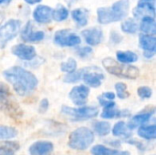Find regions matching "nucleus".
Masks as SVG:
<instances>
[{
  "label": "nucleus",
  "mask_w": 156,
  "mask_h": 155,
  "mask_svg": "<svg viewBox=\"0 0 156 155\" xmlns=\"http://www.w3.org/2000/svg\"><path fill=\"white\" fill-rule=\"evenodd\" d=\"M90 153L92 155H130L129 152L111 149L101 144L93 146L90 150Z\"/></svg>",
  "instance_id": "obj_16"
},
{
  "label": "nucleus",
  "mask_w": 156,
  "mask_h": 155,
  "mask_svg": "<svg viewBox=\"0 0 156 155\" xmlns=\"http://www.w3.org/2000/svg\"><path fill=\"white\" fill-rule=\"evenodd\" d=\"M116 58L119 62L125 63V64H131L133 62H136L138 60V55L133 51H118L116 53Z\"/></svg>",
  "instance_id": "obj_25"
},
{
  "label": "nucleus",
  "mask_w": 156,
  "mask_h": 155,
  "mask_svg": "<svg viewBox=\"0 0 156 155\" xmlns=\"http://www.w3.org/2000/svg\"><path fill=\"white\" fill-rule=\"evenodd\" d=\"M12 0H0V5H8Z\"/></svg>",
  "instance_id": "obj_46"
},
{
  "label": "nucleus",
  "mask_w": 156,
  "mask_h": 155,
  "mask_svg": "<svg viewBox=\"0 0 156 155\" xmlns=\"http://www.w3.org/2000/svg\"><path fill=\"white\" fill-rule=\"evenodd\" d=\"M17 135V131L14 127L0 125V140H9Z\"/></svg>",
  "instance_id": "obj_29"
},
{
  "label": "nucleus",
  "mask_w": 156,
  "mask_h": 155,
  "mask_svg": "<svg viewBox=\"0 0 156 155\" xmlns=\"http://www.w3.org/2000/svg\"><path fill=\"white\" fill-rule=\"evenodd\" d=\"M105 79L102 71L95 66L84 68V73L82 75V80L90 88H98L101 85Z\"/></svg>",
  "instance_id": "obj_7"
},
{
  "label": "nucleus",
  "mask_w": 156,
  "mask_h": 155,
  "mask_svg": "<svg viewBox=\"0 0 156 155\" xmlns=\"http://www.w3.org/2000/svg\"><path fill=\"white\" fill-rule=\"evenodd\" d=\"M71 17L78 25V26H85L88 24V11L82 8L74 9L71 12Z\"/></svg>",
  "instance_id": "obj_20"
},
{
  "label": "nucleus",
  "mask_w": 156,
  "mask_h": 155,
  "mask_svg": "<svg viewBox=\"0 0 156 155\" xmlns=\"http://www.w3.org/2000/svg\"><path fill=\"white\" fill-rule=\"evenodd\" d=\"M110 41L111 43L117 45L119 43H121L122 41V37L116 31H112L111 32V36H110Z\"/></svg>",
  "instance_id": "obj_38"
},
{
  "label": "nucleus",
  "mask_w": 156,
  "mask_h": 155,
  "mask_svg": "<svg viewBox=\"0 0 156 155\" xmlns=\"http://www.w3.org/2000/svg\"><path fill=\"white\" fill-rule=\"evenodd\" d=\"M155 54V50H144V56L146 58H152Z\"/></svg>",
  "instance_id": "obj_42"
},
{
  "label": "nucleus",
  "mask_w": 156,
  "mask_h": 155,
  "mask_svg": "<svg viewBox=\"0 0 156 155\" xmlns=\"http://www.w3.org/2000/svg\"><path fill=\"white\" fill-rule=\"evenodd\" d=\"M48 106H49V102H48V99L41 100V101L39 103V107H38V111L40 113H45L48 110Z\"/></svg>",
  "instance_id": "obj_40"
},
{
  "label": "nucleus",
  "mask_w": 156,
  "mask_h": 155,
  "mask_svg": "<svg viewBox=\"0 0 156 155\" xmlns=\"http://www.w3.org/2000/svg\"><path fill=\"white\" fill-rule=\"evenodd\" d=\"M155 2L156 0H139L137 6L147 8L153 12H155Z\"/></svg>",
  "instance_id": "obj_34"
},
{
  "label": "nucleus",
  "mask_w": 156,
  "mask_h": 155,
  "mask_svg": "<svg viewBox=\"0 0 156 155\" xmlns=\"http://www.w3.org/2000/svg\"><path fill=\"white\" fill-rule=\"evenodd\" d=\"M27 4L28 5H36V4H38L40 3L42 0H24Z\"/></svg>",
  "instance_id": "obj_44"
},
{
  "label": "nucleus",
  "mask_w": 156,
  "mask_h": 155,
  "mask_svg": "<svg viewBox=\"0 0 156 155\" xmlns=\"http://www.w3.org/2000/svg\"><path fill=\"white\" fill-rule=\"evenodd\" d=\"M102 65L107 72L124 79H135L140 74L138 68L130 64L119 62L112 58H104L102 60Z\"/></svg>",
  "instance_id": "obj_2"
},
{
  "label": "nucleus",
  "mask_w": 156,
  "mask_h": 155,
  "mask_svg": "<svg viewBox=\"0 0 156 155\" xmlns=\"http://www.w3.org/2000/svg\"><path fill=\"white\" fill-rule=\"evenodd\" d=\"M86 43L90 46H98L103 39V32L99 27H90L81 32Z\"/></svg>",
  "instance_id": "obj_14"
},
{
  "label": "nucleus",
  "mask_w": 156,
  "mask_h": 155,
  "mask_svg": "<svg viewBox=\"0 0 156 155\" xmlns=\"http://www.w3.org/2000/svg\"><path fill=\"white\" fill-rule=\"evenodd\" d=\"M54 42L59 47H76L81 43V38L69 29L58 30L54 35Z\"/></svg>",
  "instance_id": "obj_6"
},
{
  "label": "nucleus",
  "mask_w": 156,
  "mask_h": 155,
  "mask_svg": "<svg viewBox=\"0 0 156 155\" xmlns=\"http://www.w3.org/2000/svg\"><path fill=\"white\" fill-rule=\"evenodd\" d=\"M5 13H4L3 11H1V10H0V26H1V24L3 23V21L5 20Z\"/></svg>",
  "instance_id": "obj_45"
},
{
  "label": "nucleus",
  "mask_w": 156,
  "mask_h": 155,
  "mask_svg": "<svg viewBox=\"0 0 156 155\" xmlns=\"http://www.w3.org/2000/svg\"><path fill=\"white\" fill-rule=\"evenodd\" d=\"M154 112H155L154 108H148L146 110H144L142 112L136 114L135 116H133L129 121V122L126 124L128 129L130 131H132L133 129H136L137 127H140V126L144 125L148 121H150V119L154 114Z\"/></svg>",
  "instance_id": "obj_11"
},
{
  "label": "nucleus",
  "mask_w": 156,
  "mask_h": 155,
  "mask_svg": "<svg viewBox=\"0 0 156 155\" xmlns=\"http://www.w3.org/2000/svg\"><path fill=\"white\" fill-rule=\"evenodd\" d=\"M3 76L8 81L17 95L26 97L30 95L37 87L38 80L37 77L27 69L13 66L3 72Z\"/></svg>",
  "instance_id": "obj_1"
},
{
  "label": "nucleus",
  "mask_w": 156,
  "mask_h": 155,
  "mask_svg": "<svg viewBox=\"0 0 156 155\" xmlns=\"http://www.w3.org/2000/svg\"><path fill=\"white\" fill-rule=\"evenodd\" d=\"M115 90L117 93V96L121 100L127 99L130 94L127 90V85L123 82H118L115 84Z\"/></svg>",
  "instance_id": "obj_32"
},
{
  "label": "nucleus",
  "mask_w": 156,
  "mask_h": 155,
  "mask_svg": "<svg viewBox=\"0 0 156 155\" xmlns=\"http://www.w3.org/2000/svg\"><path fill=\"white\" fill-rule=\"evenodd\" d=\"M125 141H126L129 144L135 145V146L138 148V150H139L140 152H144V151L146 150V147H145V145H144V143H141V142L136 141V140H134V139H127V140H125Z\"/></svg>",
  "instance_id": "obj_39"
},
{
  "label": "nucleus",
  "mask_w": 156,
  "mask_h": 155,
  "mask_svg": "<svg viewBox=\"0 0 156 155\" xmlns=\"http://www.w3.org/2000/svg\"><path fill=\"white\" fill-rule=\"evenodd\" d=\"M97 20L100 24L107 25L114 22L110 7H100L97 10Z\"/></svg>",
  "instance_id": "obj_21"
},
{
  "label": "nucleus",
  "mask_w": 156,
  "mask_h": 155,
  "mask_svg": "<svg viewBox=\"0 0 156 155\" xmlns=\"http://www.w3.org/2000/svg\"><path fill=\"white\" fill-rule=\"evenodd\" d=\"M76 69H77V61L72 58H69L67 61H64L60 64V69L65 73H70L76 70Z\"/></svg>",
  "instance_id": "obj_31"
},
{
  "label": "nucleus",
  "mask_w": 156,
  "mask_h": 155,
  "mask_svg": "<svg viewBox=\"0 0 156 155\" xmlns=\"http://www.w3.org/2000/svg\"><path fill=\"white\" fill-rule=\"evenodd\" d=\"M20 37L23 41L33 43L43 40L45 37V33L41 30H36L32 22L28 21L24 26V28L21 30Z\"/></svg>",
  "instance_id": "obj_8"
},
{
  "label": "nucleus",
  "mask_w": 156,
  "mask_h": 155,
  "mask_svg": "<svg viewBox=\"0 0 156 155\" xmlns=\"http://www.w3.org/2000/svg\"><path fill=\"white\" fill-rule=\"evenodd\" d=\"M98 100L100 102V104L104 108V109H111V108H114L116 107V103L113 100H109L104 99L101 95L98 98Z\"/></svg>",
  "instance_id": "obj_36"
},
{
  "label": "nucleus",
  "mask_w": 156,
  "mask_h": 155,
  "mask_svg": "<svg viewBox=\"0 0 156 155\" xmlns=\"http://www.w3.org/2000/svg\"><path fill=\"white\" fill-rule=\"evenodd\" d=\"M107 143H108V144H110L112 146H115V147H120L121 146V143L119 141H112V140H110Z\"/></svg>",
  "instance_id": "obj_43"
},
{
  "label": "nucleus",
  "mask_w": 156,
  "mask_h": 155,
  "mask_svg": "<svg viewBox=\"0 0 156 155\" xmlns=\"http://www.w3.org/2000/svg\"><path fill=\"white\" fill-rule=\"evenodd\" d=\"M11 93L9 90V88L3 82H0V99L10 97Z\"/></svg>",
  "instance_id": "obj_37"
},
{
  "label": "nucleus",
  "mask_w": 156,
  "mask_h": 155,
  "mask_svg": "<svg viewBox=\"0 0 156 155\" xmlns=\"http://www.w3.org/2000/svg\"><path fill=\"white\" fill-rule=\"evenodd\" d=\"M138 135L145 140H154L156 138V126L152 125H142L138 130Z\"/></svg>",
  "instance_id": "obj_24"
},
{
  "label": "nucleus",
  "mask_w": 156,
  "mask_h": 155,
  "mask_svg": "<svg viewBox=\"0 0 156 155\" xmlns=\"http://www.w3.org/2000/svg\"><path fill=\"white\" fill-rule=\"evenodd\" d=\"M121 28H122V30L124 33H127V34H134L138 30V25H137V23L135 22L134 19L128 18V19L124 20L122 23Z\"/></svg>",
  "instance_id": "obj_28"
},
{
  "label": "nucleus",
  "mask_w": 156,
  "mask_h": 155,
  "mask_svg": "<svg viewBox=\"0 0 156 155\" xmlns=\"http://www.w3.org/2000/svg\"><path fill=\"white\" fill-rule=\"evenodd\" d=\"M92 48L89 46L87 47H82V48H80L78 50H77V54L80 58H88L90 56H91L92 54Z\"/></svg>",
  "instance_id": "obj_35"
},
{
  "label": "nucleus",
  "mask_w": 156,
  "mask_h": 155,
  "mask_svg": "<svg viewBox=\"0 0 156 155\" xmlns=\"http://www.w3.org/2000/svg\"><path fill=\"white\" fill-rule=\"evenodd\" d=\"M11 51L19 59L25 60V61H31L37 56L36 48L33 46L26 45V44L15 45L14 47H12Z\"/></svg>",
  "instance_id": "obj_10"
},
{
  "label": "nucleus",
  "mask_w": 156,
  "mask_h": 155,
  "mask_svg": "<svg viewBox=\"0 0 156 155\" xmlns=\"http://www.w3.org/2000/svg\"><path fill=\"white\" fill-rule=\"evenodd\" d=\"M110 8H111V12L112 14L114 22L121 21L128 16L129 8H130V1L119 0L115 2Z\"/></svg>",
  "instance_id": "obj_12"
},
{
  "label": "nucleus",
  "mask_w": 156,
  "mask_h": 155,
  "mask_svg": "<svg viewBox=\"0 0 156 155\" xmlns=\"http://www.w3.org/2000/svg\"><path fill=\"white\" fill-rule=\"evenodd\" d=\"M84 73V68L79 70H74L70 73H67L64 77L63 80L66 83H76L82 79V75Z\"/></svg>",
  "instance_id": "obj_30"
},
{
  "label": "nucleus",
  "mask_w": 156,
  "mask_h": 155,
  "mask_svg": "<svg viewBox=\"0 0 156 155\" xmlns=\"http://www.w3.org/2000/svg\"><path fill=\"white\" fill-rule=\"evenodd\" d=\"M130 114V111L127 110H118L116 107H114L111 109H104L101 116L103 119H116L122 117H129Z\"/></svg>",
  "instance_id": "obj_19"
},
{
  "label": "nucleus",
  "mask_w": 156,
  "mask_h": 155,
  "mask_svg": "<svg viewBox=\"0 0 156 155\" xmlns=\"http://www.w3.org/2000/svg\"><path fill=\"white\" fill-rule=\"evenodd\" d=\"M112 134L116 137H122L125 140L131 138L132 132L128 129L124 122H118L112 128Z\"/></svg>",
  "instance_id": "obj_22"
},
{
  "label": "nucleus",
  "mask_w": 156,
  "mask_h": 155,
  "mask_svg": "<svg viewBox=\"0 0 156 155\" xmlns=\"http://www.w3.org/2000/svg\"><path fill=\"white\" fill-rule=\"evenodd\" d=\"M140 48L144 50H156V38L154 35L141 34L139 37Z\"/></svg>",
  "instance_id": "obj_18"
},
{
  "label": "nucleus",
  "mask_w": 156,
  "mask_h": 155,
  "mask_svg": "<svg viewBox=\"0 0 156 155\" xmlns=\"http://www.w3.org/2000/svg\"><path fill=\"white\" fill-rule=\"evenodd\" d=\"M61 112L69 117L71 121H85L95 118L99 114V109L94 106H84L80 108H71L68 106H63L61 108Z\"/></svg>",
  "instance_id": "obj_4"
},
{
  "label": "nucleus",
  "mask_w": 156,
  "mask_h": 155,
  "mask_svg": "<svg viewBox=\"0 0 156 155\" xmlns=\"http://www.w3.org/2000/svg\"><path fill=\"white\" fill-rule=\"evenodd\" d=\"M104 99H106V100H113L114 99H115V94L113 93V92H112V91H108V92H104L102 95H101Z\"/></svg>",
  "instance_id": "obj_41"
},
{
  "label": "nucleus",
  "mask_w": 156,
  "mask_h": 155,
  "mask_svg": "<svg viewBox=\"0 0 156 155\" xmlns=\"http://www.w3.org/2000/svg\"><path fill=\"white\" fill-rule=\"evenodd\" d=\"M53 143L47 141H38L29 147L30 155H50L53 153Z\"/></svg>",
  "instance_id": "obj_15"
},
{
  "label": "nucleus",
  "mask_w": 156,
  "mask_h": 155,
  "mask_svg": "<svg viewBox=\"0 0 156 155\" xmlns=\"http://www.w3.org/2000/svg\"><path fill=\"white\" fill-rule=\"evenodd\" d=\"M21 21L18 19H10L0 26V46L4 48L10 40L17 36L20 31Z\"/></svg>",
  "instance_id": "obj_5"
},
{
  "label": "nucleus",
  "mask_w": 156,
  "mask_h": 155,
  "mask_svg": "<svg viewBox=\"0 0 156 155\" xmlns=\"http://www.w3.org/2000/svg\"><path fill=\"white\" fill-rule=\"evenodd\" d=\"M140 29L144 34L147 35H155L156 26L155 19L154 16H146L142 17L141 24H140Z\"/></svg>",
  "instance_id": "obj_17"
},
{
  "label": "nucleus",
  "mask_w": 156,
  "mask_h": 155,
  "mask_svg": "<svg viewBox=\"0 0 156 155\" xmlns=\"http://www.w3.org/2000/svg\"><path fill=\"white\" fill-rule=\"evenodd\" d=\"M19 150V144L16 142H0V155H15Z\"/></svg>",
  "instance_id": "obj_23"
},
{
  "label": "nucleus",
  "mask_w": 156,
  "mask_h": 155,
  "mask_svg": "<svg viewBox=\"0 0 156 155\" xmlns=\"http://www.w3.org/2000/svg\"><path fill=\"white\" fill-rule=\"evenodd\" d=\"M94 142L93 132L87 127H80L73 131L69 139V146L77 151L87 150Z\"/></svg>",
  "instance_id": "obj_3"
},
{
  "label": "nucleus",
  "mask_w": 156,
  "mask_h": 155,
  "mask_svg": "<svg viewBox=\"0 0 156 155\" xmlns=\"http://www.w3.org/2000/svg\"><path fill=\"white\" fill-rule=\"evenodd\" d=\"M52 8L48 5H37L33 11V18L37 23L48 24L52 20Z\"/></svg>",
  "instance_id": "obj_13"
},
{
  "label": "nucleus",
  "mask_w": 156,
  "mask_h": 155,
  "mask_svg": "<svg viewBox=\"0 0 156 155\" xmlns=\"http://www.w3.org/2000/svg\"><path fill=\"white\" fill-rule=\"evenodd\" d=\"M137 93L139 95V97L143 100L145 99H150L153 95V90L150 87L147 86H142L137 90Z\"/></svg>",
  "instance_id": "obj_33"
},
{
  "label": "nucleus",
  "mask_w": 156,
  "mask_h": 155,
  "mask_svg": "<svg viewBox=\"0 0 156 155\" xmlns=\"http://www.w3.org/2000/svg\"><path fill=\"white\" fill-rule=\"evenodd\" d=\"M94 132L99 136H106L111 132V124L108 122H95L92 124Z\"/></svg>",
  "instance_id": "obj_27"
},
{
  "label": "nucleus",
  "mask_w": 156,
  "mask_h": 155,
  "mask_svg": "<svg viewBox=\"0 0 156 155\" xmlns=\"http://www.w3.org/2000/svg\"><path fill=\"white\" fill-rule=\"evenodd\" d=\"M69 9L63 5H58L54 10H52V19L57 22H61L69 17Z\"/></svg>",
  "instance_id": "obj_26"
},
{
  "label": "nucleus",
  "mask_w": 156,
  "mask_h": 155,
  "mask_svg": "<svg viewBox=\"0 0 156 155\" xmlns=\"http://www.w3.org/2000/svg\"><path fill=\"white\" fill-rule=\"evenodd\" d=\"M90 94V88L87 85H79L70 90L69 97L71 101L77 106H83L87 103Z\"/></svg>",
  "instance_id": "obj_9"
}]
</instances>
